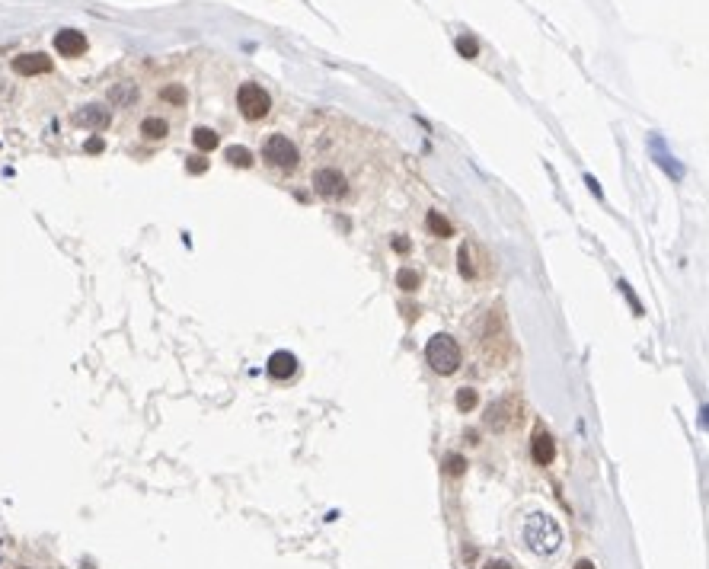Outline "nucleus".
<instances>
[{
  "mask_svg": "<svg viewBox=\"0 0 709 569\" xmlns=\"http://www.w3.org/2000/svg\"><path fill=\"white\" fill-rule=\"evenodd\" d=\"M524 544L534 550L537 556H553L562 547V528L556 524V518L546 512H537L524 524Z\"/></svg>",
  "mask_w": 709,
  "mask_h": 569,
  "instance_id": "nucleus-1",
  "label": "nucleus"
},
{
  "mask_svg": "<svg viewBox=\"0 0 709 569\" xmlns=\"http://www.w3.org/2000/svg\"><path fill=\"white\" fill-rule=\"evenodd\" d=\"M425 358H428V364L435 368L438 374H454L457 368H461V362H463V352H461V346H457V339L454 336H447V333H435L428 339V346H425Z\"/></svg>",
  "mask_w": 709,
  "mask_h": 569,
  "instance_id": "nucleus-2",
  "label": "nucleus"
},
{
  "mask_svg": "<svg viewBox=\"0 0 709 569\" xmlns=\"http://www.w3.org/2000/svg\"><path fill=\"white\" fill-rule=\"evenodd\" d=\"M237 106H240L243 119L259 121V119H265V115H269L272 99H269V93H265L259 84H243L240 90H237Z\"/></svg>",
  "mask_w": 709,
  "mask_h": 569,
  "instance_id": "nucleus-3",
  "label": "nucleus"
},
{
  "mask_svg": "<svg viewBox=\"0 0 709 569\" xmlns=\"http://www.w3.org/2000/svg\"><path fill=\"white\" fill-rule=\"evenodd\" d=\"M262 157L278 170H294L301 163V154H297L294 141H288L285 135H269L262 145Z\"/></svg>",
  "mask_w": 709,
  "mask_h": 569,
  "instance_id": "nucleus-4",
  "label": "nucleus"
},
{
  "mask_svg": "<svg viewBox=\"0 0 709 569\" xmlns=\"http://www.w3.org/2000/svg\"><path fill=\"white\" fill-rule=\"evenodd\" d=\"M518 413H521V403L514 400V397H502V400H495V403L486 406L483 425L486 429H492V432H505V429H512V422L518 419Z\"/></svg>",
  "mask_w": 709,
  "mask_h": 569,
  "instance_id": "nucleus-5",
  "label": "nucleus"
},
{
  "mask_svg": "<svg viewBox=\"0 0 709 569\" xmlns=\"http://www.w3.org/2000/svg\"><path fill=\"white\" fill-rule=\"evenodd\" d=\"M313 192L320 198H342L348 192V179L332 167H323L313 173Z\"/></svg>",
  "mask_w": 709,
  "mask_h": 569,
  "instance_id": "nucleus-6",
  "label": "nucleus"
},
{
  "mask_svg": "<svg viewBox=\"0 0 709 569\" xmlns=\"http://www.w3.org/2000/svg\"><path fill=\"white\" fill-rule=\"evenodd\" d=\"M109 121H112V115H109L106 106H99V103H87V106H80V109L74 112V125H80V128H90V131L109 128Z\"/></svg>",
  "mask_w": 709,
  "mask_h": 569,
  "instance_id": "nucleus-7",
  "label": "nucleus"
},
{
  "mask_svg": "<svg viewBox=\"0 0 709 569\" xmlns=\"http://www.w3.org/2000/svg\"><path fill=\"white\" fill-rule=\"evenodd\" d=\"M54 52L64 54V58H80L87 52V36L77 29H61L54 36Z\"/></svg>",
  "mask_w": 709,
  "mask_h": 569,
  "instance_id": "nucleus-8",
  "label": "nucleus"
},
{
  "mask_svg": "<svg viewBox=\"0 0 709 569\" xmlns=\"http://www.w3.org/2000/svg\"><path fill=\"white\" fill-rule=\"evenodd\" d=\"M13 71L20 77H36V74H48L52 71V58L42 52H32V54H20L13 61Z\"/></svg>",
  "mask_w": 709,
  "mask_h": 569,
  "instance_id": "nucleus-9",
  "label": "nucleus"
},
{
  "mask_svg": "<svg viewBox=\"0 0 709 569\" xmlns=\"http://www.w3.org/2000/svg\"><path fill=\"white\" fill-rule=\"evenodd\" d=\"M265 371L272 374L275 380H288V378H294V371H297V358L291 355V352H275V355L269 358V364H265Z\"/></svg>",
  "mask_w": 709,
  "mask_h": 569,
  "instance_id": "nucleus-10",
  "label": "nucleus"
},
{
  "mask_svg": "<svg viewBox=\"0 0 709 569\" xmlns=\"http://www.w3.org/2000/svg\"><path fill=\"white\" fill-rule=\"evenodd\" d=\"M457 269L463 279H476L479 275V246L476 243H463L457 250Z\"/></svg>",
  "mask_w": 709,
  "mask_h": 569,
  "instance_id": "nucleus-11",
  "label": "nucleus"
},
{
  "mask_svg": "<svg viewBox=\"0 0 709 569\" xmlns=\"http://www.w3.org/2000/svg\"><path fill=\"white\" fill-rule=\"evenodd\" d=\"M553 457H556V441H553V435L537 432L534 435V461L540 464V467H546V464H553Z\"/></svg>",
  "mask_w": 709,
  "mask_h": 569,
  "instance_id": "nucleus-12",
  "label": "nucleus"
},
{
  "mask_svg": "<svg viewBox=\"0 0 709 569\" xmlns=\"http://www.w3.org/2000/svg\"><path fill=\"white\" fill-rule=\"evenodd\" d=\"M109 103L112 106H135L137 103V87L135 84H115L112 90H109Z\"/></svg>",
  "mask_w": 709,
  "mask_h": 569,
  "instance_id": "nucleus-13",
  "label": "nucleus"
},
{
  "mask_svg": "<svg viewBox=\"0 0 709 569\" xmlns=\"http://www.w3.org/2000/svg\"><path fill=\"white\" fill-rule=\"evenodd\" d=\"M425 228H428L435 237H441V240L454 237V224H451V221H447L441 212H428V218H425Z\"/></svg>",
  "mask_w": 709,
  "mask_h": 569,
  "instance_id": "nucleus-14",
  "label": "nucleus"
},
{
  "mask_svg": "<svg viewBox=\"0 0 709 569\" xmlns=\"http://www.w3.org/2000/svg\"><path fill=\"white\" fill-rule=\"evenodd\" d=\"M141 135L151 138V141H163V138L170 135V125H166L163 119H157V115H151V119L141 121Z\"/></svg>",
  "mask_w": 709,
  "mask_h": 569,
  "instance_id": "nucleus-15",
  "label": "nucleus"
},
{
  "mask_svg": "<svg viewBox=\"0 0 709 569\" xmlns=\"http://www.w3.org/2000/svg\"><path fill=\"white\" fill-rule=\"evenodd\" d=\"M192 145L204 154V151H214V147L221 145V138H218V131L214 128H195L192 131Z\"/></svg>",
  "mask_w": 709,
  "mask_h": 569,
  "instance_id": "nucleus-16",
  "label": "nucleus"
},
{
  "mask_svg": "<svg viewBox=\"0 0 709 569\" xmlns=\"http://www.w3.org/2000/svg\"><path fill=\"white\" fill-rule=\"evenodd\" d=\"M224 160L230 163V167H240V170L253 167V154H249L243 145H230V147H227V151H224Z\"/></svg>",
  "mask_w": 709,
  "mask_h": 569,
  "instance_id": "nucleus-17",
  "label": "nucleus"
},
{
  "mask_svg": "<svg viewBox=\"0 0 709 569\" xmlns=\"http://www.w3.org/2000/svg\"><path fill=\"white\" fill-rule=\"evenodd\" d=\"M467 467L470 464H467V457L463 455H447L445 457V473L447 477H461V473H467Z\"/></svg>",
  "mask_w": 709,
  "mask_h": 569,
  "instance_id": "nucleus-18",
  "label": "nucleus"
},
{
  "mask_svg": "<svg viewBox=\"0 0 709 569\" xmlns=\"http://www.w3.org/2000/svg\"><path fill=\"white\" fill-rule=\"evenodd\" d=\"M396 285H400L403 291H415L419 285H422V279H419L415 269H400V272H396Z\"/></svg>",
  "mask_w": 709,
  "mask_h": 569,
  "instance_id": "nucleus-19",
  "label": "nucleus"
},
{
  "mask_svg": "<svg viewBox=\"0 0 709 569\" xmlns=\"http://www.w3.org/2000/svg\"><path fill=\"white\" fill-rule=\"evenodd\" d=\"M476 403H479V394H476L473 387H461V390H457V410H461V413H470Z\"/></svg>",
  "mask_w": 709,
  "mask_h": 569,
  "instance_id": "nucleus-20",
  "label": "nucleus"
},
{
  "mask_svg": "<svg viewBox=\"0 0 709 569\" xmlns=\"http://www.w3.org/2000/svg\"><path fill=\"white\" fill-rule=\"evenodd\" d=\"M454 45H457V52H461L463 58H476V54H479V42H476L473 36H457Z\"/></svg>",
  "mask_w": 709,
  "mask_h": 569,
  "instance_id": "nucleus-21",
  "label": "nucleus"
},
{
  "mask_svg": "<svg viewBox=\"0 0 709 569\" xmlns=\"http://www.w3.org/2000/svg\"><path fill=\"white\" fill-rule=\"evenodd\" d=\"M160 96L166 99V103H186V90H182V87H166L163 93H160Z\"/></svg>",
  "mask_w": 709,
  "mask_h": 569,
  "instance_id": "nucleus-22",
  "label": "nucleus"
},
{
  "mask_svg": "<svg viewBox=\"0 0 709 569\" xmlns=\"http://www.w3.org/2000/svg\"><path fill=\"white\" fill-rule=\"evenodd\" d=\"M186 170H189V173H204V170H208V160H204L202 154H195V157L186 160Z\"/></svg>",
  "mask_w": 709,
  "mask_h": 569,
  "instance_id": "nucleus-23",
  "label": "nucleus"
},
{
  "mask_svg": "<svg viewBox=\"0 0 709 569\" xmlns=\"http://www.w3.org/2000/svg\"><path fill=\"white\" fill-rule=\"evenodd\" d=\"M103 151V138H90L87 141V154H99Z\"/></svg>",
  "mask_w": 709,
  "mask_h": 569,
  "instance_id": "nucleus-24",
  "label": "nucleus"
},
{
  "mask_svg": "<svg viewBox=\"0 0 709 569\" xmlns=\"http://www.w3.org/2000/svg\"><path fill=\"white\" fill-rule=\"evenodd\" d=\"M393 250L406 253V250H409V240H406V237H393Z\"/></svg>",
  "mask_w": 709,
  "mask_h": 569,
  "instance_id": "nucleus-25",
  "label": "nucleus"
},
{
  "mask_svg": "<svg viewBox=\"0 0 709 569\" xmlns=\"http://www.w3.org/2000/svg\"><path fill=\"white\" fill-rule=\"evenodd\" d=\"M483 569H512V566H508L505 560H492V563H486Z\"/></svg>",
  "mask_w": 709,
  "mask_h": 569,
  "instance_id": "nucleus-26",
  "label": "nucleus"
},
{
  "mask_svg": "<svg viewBox=\"0 0 709 569\" xmlns=\"http://www.w3.org/2000/svg\"><path fill=\"white\" fill-rule=\"evenodd\" d=\"M575 569H595V563H591V560H579V563H575Z\"/></svg>",
  "mask_w": 709,
  "mask_h": 569,
  "instance_id": "nucleus-27",
  "label": "nucleus"
},
{
  "mask_svg": "<svg viewBox=\"0 0 709 569\" xmlns=\"http://www.w3.org/2000/svg\"><path fill=\"white\" fill-rule=\"evenodd\" d=\"M23 569H26V566H23Z\"/></svg>",
  "mask_w": 709,
  "mask_h": 569,
  "instance_id": "nucleus-28",
  "label": "nucleus"
}]
</instances>
